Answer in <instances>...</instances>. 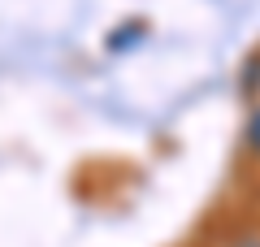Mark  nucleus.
I'll return each mask as SVG.
<instances>
[{
    "label": "nucleus",
    "instance_id": "obj_1",
    "mask_svg": "<svg viewBox=\"0 0 260 247\" xmlns=\"http://www.w3.org/2000/svg\"><path fill=\"white\" fill-rule=\"evenodd\" d=\"M243 143H247V152H251V156H260V104L251 109V117H247V130H243Z\"/></svg>",
    "mask_w": 260,
    "mask_h": 247
},
{
    "label": "nucleus",
    "instance_id": "obj_2",
    "mask_svg": "<svg viewBox=\"0 0 260 247\" xmlns=\"http://www.w3.org/2000/svg\"><path fill=\"white\" fill-rule=\"evenodd\" d=\"M230 247H260V230H251V234H239Z\"/></svg>",
    "mask_w": 260,
    "mask_h": 247
}]
</instances>
